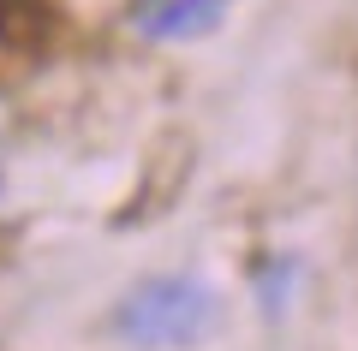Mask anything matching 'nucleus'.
Masks as SVG:
<instances>
[{"label": "nucleus", "instance_id": "2", "mask_svg": "<svg viewBox=\"0 0 358 351\" xmlns=\"http://www.w3.org/2000/svg\"><path fill=\"white\" fill-rule=\"evenodd\" d=\"M221 6H227V0H150L138 13V30L143 36H162V42H185V36L215 30Z\"/></svg>", "mask_w": 358, "mask_h": 351}, {"label": "nucleus", "instance_id": "1", "mask_svg": "<svg viewBox=\"0 0 358 351\" xmlns=\"http://www.w3.org/2000/svg\"><path fill=\"white\" fill-rule=\"evenodd\" d=\"M215 322H221V298L192 274H155L143 286H131L114 310V334L150 351L197 345V339L215 334Z\"/></svg>", "mask_w": 358, "mask_h": 351}]
</instances>
